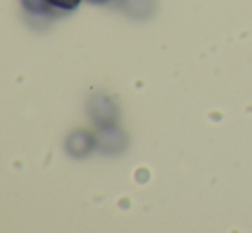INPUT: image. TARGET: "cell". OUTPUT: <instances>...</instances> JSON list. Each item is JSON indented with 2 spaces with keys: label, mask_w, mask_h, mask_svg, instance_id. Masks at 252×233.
<instances>
[{
  "label": "cell",
  "mask_w": 252,
  "mask_h": 233,
  "mask_svg": "<svg viewBox=\"0 0 252 233\" xmlns=\"http://www.w3.org/2000/svg\"><path fill=\"white\" fill-rule=\"evenodd\" d=\"M48 2H50L52 7H57V9L74 10L81 3V0H48Z\"/></svg>",
  "instance_id": "cell-3"
},
{
  "label": "cell",
  "mask_w": 252,
  "mask_h": 233,
  "mask_svg": "<svg viewBox=\"0 0 252 233\" xmlns=\"http://www.w3.org/2000/svg\"><path fill=\"white\" fill-rule=\"evenodd\" d=\"M94 2H105V0H94Z\"/></svg>",
  "instance_id": "cell-4"
},
{
  "label": "cell",
  "mask_w": 252,
  "mask_h": 233,
  "mask_svg": "<svg viewBox=\"0 0 252 233\" xmlns=\"http://www.w3.org/2000/svg\"><path fill=\"white\" fill-rule=\"evenodd\" d=\"M21 3L31 14H45L52 7L48 0H21Z\"/></svg>",
  "instance_id": "cell-2"
},
{
  "label": "cell",
  "mask_w": 252,
  "mask_h": 233,
  "mask_svg": "<svg viewBox=\"0 0 252 233\" xmlns=\"http://www.w3.org/2000/svg\"><path fill=\"white\" fill-rule=\"evenodd\" d=\"M93 146H94V139H93V136H90L88 132H74L72 136L69 137V143H67V149H69L70 154L76 151V147H79L76 156H84V154H88L93 149Z\"/></svg>",
  "instance_id": "cell-1"
}]
</instances>
